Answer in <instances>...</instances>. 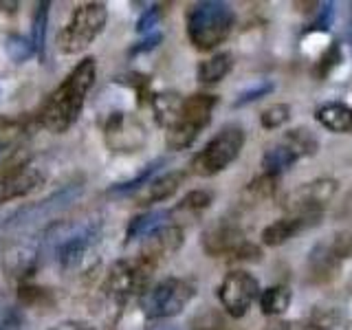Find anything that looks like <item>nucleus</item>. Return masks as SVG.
Masks as SVG:
<instances>
[{
    "instance_id": "obj_24",
    "label": "nucleus",
    "mask_w": 352,
    "mask_h": 330,
    "mask_svg": "<svg viewBox=\"0 0 352 330\" xmlns=\"http://www.w3.org/2000/svg\"><path fill=\"white\" fill-rule=\"evenodd\" d=\"M275 190H278V176L264 172L262 176L253 179L245 187V192H242V201H245V205H249V207L258 205L262 201H267V198H271L275 194Z\"/></svg>"
},
{
    "instance_id": "obj_20",
    "label": "nucleus",
    "mask_w": 352,
    "mask_h": 330,
    "mask_svg": "<svg viewBox=\"0 0 352 330\" xmlns=\"http://www.w3.org/2000/svg\"><path fill=\"white\" fill-rule=\"evenodd\" d=\"M183 102L185 99H181V95L174 91L152 95V110H154V117H157V124L163 126L165 130H170L174 126V121L181 115Z\"/></svg>"
},
{
    "instance_id": "obj_21",
    "label": "nucleus",
    "mask_w": 352,
    "mask_h": 330,
    "mask_svg": "<svg viewBox=\"0 0 352 330\" xmlns=\"http://www.w3.org/2000/svg\"><path fill=\"white\" fill-rule=\"evenodd\" d=\"M168 218H170V212H148V214L135 216L130 220L128 229H126V245H128V242L148 238L152 231H157L159 227L168 225V223H165Z\"/></svg>"
},
{
    "instance_id": "obj_10",
    "label": "nucleus",
    "mask_w": 352,
    "mask_h": 330,
    "mask_svg": "<svg viewBox=\"0 0 352 330\" xmlns=\"http://www.w3.org/2000/svg\"><path fill=\"white\" fill-rule=\"evenodd\" d=\"M335 194H337L335 179H315L311 183L295 187L291 194H286L284 209L289 216L319 218V214H322L324 207L333 201Z\"/></svg>"
},
{
    "instance_id": "obj_13",
    "label": "nucleus",
    "mask_w": 352,
    "mask_h": 330,
    "mask_svg": "<svg viewBox=\"0 0 352 330\" xmlns=\"http://www.w3.org/2000/svg\"><path fill=\"white\" fill-rule=\"evenodd\" d=\"M185 242V231L179 225H163L157 231H152L148 238H143V245L139 256L152 269H159L161 264L172 258L176 251L183 247Z\"/></svg>"
},
{
    "instance_id": "obj_16",
    "label": "nucleus",
    "mask_w": 352,
    "mask_h": 330,
    "mask_svg": "<svg viewBox=\"0 0 352 330\" xmlns=\"http://www.w3.org/2000/svg\"><path fill=\"white\" fill-rule=\"evenodd\" d=\"M185 181V172L181 170H174V172H168L163 176H157V179H152L148 185H143L139 194L135 196L137 205H154V203H163L168 201L170 196H174L179 192L181 183Z\"/></svg>"
},
{
    "instance_id": "obj_30",
    "label": "nucleus",
    "mask_w": 352,
    "mask_h": 330,
    "mask_svg": "<svg viewBox=\"0 0 352 330\" xmlns=\"http://www.w3.org/2000/svg\"><path fill=\"white\" fill-rule=\"evenodd\" d=\"M330 249L335 251V256L344 262L346 258L352 256V229H344L339 234L333 236V242H330Z\"/></svg>"
},
{
    "instance_id": "obj_6",
    "label": "nucleus",
    "mask_w": 352,
    "mask_h": 330,
    "mask_svg": "<svg viewBox=\"0 0 352 330\" xmlns=\"http://www.w3.org/2000/svg\"><path fill=\"white\" fill-rule=\"evenodd\" d=\"M157 269H152L141 258L119 260L113 264V269L108 271L104 291L108 297H113L115 302H128L132 297L141 293H148L150 280Z\"/></svg>"
},
{
    "instance_id": "obj_36",
    "label": "nucleus",
    "mask_w": 352,
    "mask_h": 330,
    "mask_svg": "<svg viewBox=\"0 0 352 330\" xmlns=\"http://www.w3.org/2000/svg\"><path fill=\"white\" fill-rule=\"evenodd\" d=\"M0 330H16L14 324H0Z\"/></svg>"
},
{
    "instance_id": "obj_27",
    "label": "nucleus",
    "mask_w": 352,
    "mask_h": 330,
    "mask_svg": "<svg viewBox=\"0 0 352 330\" xmlns=\"http://www.w3.org/2000/svg\"><path fill=\"white\" fill-rule=\"evenodd\" d=\"M192 330H225V317L220 315L216 308H207V311L194 315V319L190 322Z\"/></svg>"
},
{
    "instance_id": "obj_23",
    "label": "nucleus",
    "mask_w": 352,
    "mask_h": 330,
    "mask_svg": "<svg viewBox=\"0 0 352 330\" xmlns=\"http://www.w3.org/2000/svg\"><path fill=\"white\" fill-rule=\"evenodd\" d=\"M291 289L289 286H271L260 293V308L267 317H278L289 311L291 306Z\"/></svg>"
},
{
    "instance_id": "obj_25",
    "label": "nucleus",
    "mask_w": 352,
    "mask_h": 330,
    "mask_svg": "<svg viewBox=\"0 0 352 330\" xmlns=\"http://www.w3.org/2000/svg\"><path fill=\"white\" fill-rule=\"evenodd\" d=\"M214 194L207 190H194L190 194L183 196V201L176 205V212H190V214H198L205 212V209L212 205Z\"/></svg>"
},
{
    "instance_id": "obj_5",
    "label": "nucleus",
    "mask_w": 352,
    "mask_h": 330,
    "mask_svg": "<svg viewBox=\"0 0 352 330\" xmlns=\"http://www.w3.org/2000/svg\"><path fill=\"white\" fill-rule=\"evenodd\" d=\"M242 146H245V130L240 126H225L192 159V170L198 176H216L240 157Z\"/></svg>"
},
{
    "instance_id": "obj_18",
    "label": "nucleus",
    "mask_w": 352,
    "mask_h": 330,
    "mask_svg": "<svg viewBox=\"0 0 352 330\" xmlns=\"http://www.w3.org/2000/svg\"><path fill=\"white\" fill-rule=\"evenodd\" d=\"M317 223V218L308 216H284L280 220H275L269 227H264L262 231V242L267 247H280L286 240H291L295 234H300L302 229L311 227Z\"/></svg>"
},
{
    "instance_id": "obj_3",
    "label": "nucleus",
    "mask_w": 352,
    "mask_h": 330,
    "mask_svg": "<svg viewBox=\"0 0 352 330\" xmlns=\"http://www.w3.org/2000/svg\"><path fill=\"white\" fill-rule=\"evenodd\" d=\"M106 22H108V9L104 3L77 5L69 22L58 33V51L64 55L84 53L102 36Z\"/></svg>"
},
{
    "instance_id": "obj_11",
    "label": "nucleus",
    "mask_w": 352,
    "mask_h": 330,
    "mask_svg": "<svg viewBox=\"0 0 352 330\" xmlns=\"http://www.w3.org/2000/svg\"><path fill=\"white\" fill-rule=\"evenodd\" d=\"M104 141L108 150L119 154L139 152L148 141L146 126L132 113H113L104 124Z\"/></svg>"
},
{
    "instance_id": "obj_7",
    "label": "nucleus",
    "mask_w": 352,
    "mask_h": 330,
    "mask_svg": "<svg viewBox=\"0 0 352 330\" xmlns=\"http://www.w3.org/2000/svg\"><path fill=\"white\" fill-rule=\"evenodd\" d=\"M196 289L192 282L168 278L150 289L143 297V315L148 319H168L179 315L194 300Z\"/></svg>"
},
{
    "instance_id": "obj_15",
    "label": "nucleus",
    "mask_w": 352,
    "mask_h": 330,
    "mask_svg": "<svg viewBox=\"0 0 352 330\" xmlns=\"http://www.w3.org/2000/svg\"><path fill=\"white\" fill-rule=\"evenodd\" d=\"M93 242H95L93 229H84L80 234L66 238L58 249V262L62 271L71 273V271L82 269L93 253Z\"/></svg>"
},
{
    "instance_id": "obj_19",
    "label": "nucleus",
    "mask_w": 352,
    "mask_h": 330,
    "mask_svg": "<svg viewBox=\"0 0 352 330\" xmlns=\"http://www.w3.org/2000/svg\"><path fill=\"white\" fill-rule=\"evenodd\" d=\"M315 119L330 132H352V106L324 104L315 110Z\"/></svg>"
},
{
    "instance_id": "obj_14",
    "label": "nucleus",
    "mask_w": 352,
    "mask_h": 330,
    "mask_svg": "<svg viewBox=\"0 0 352 330\" xmlns=\"http://www.w3.org/2000/svg\"><path fill=\"white\" fill-rule=\"evenodd\" d=\"M245 231L236 223H218L212 229L205 231L203 236V249L212 258H238L242 247L247 245Z\"/></svg>"
},
{
    "instance_id": "obj_17",
    "label": "nucleus",
    "mask_w": 352,
    "mask_h": 330,
    "mask_svg": "<svg viewBox=\"0 0 352 330\" xmlns=\"http://www.w3.org/2000/svg\"><path fill=\"white\" fill-rule=\"evenodd\" d=\"M308 280L313 284H328L335 280V275L341 269V260L335 256L330 245H317L311 256H308Z\"/></svg>"
},
{
    "instance_id": "obj_34",
    "label": "nucleus",
    "mask_w": 352,
    "mask_h": 330,
    "mask_svg": "<svg viewBox=\"0 0 352 330\" xmlns=\"http://www.w3.org/2000/svg\"><path fill=\"white\" fill-rule=\"evenodd\" d=\"M51 330H97V328L88 322H80V319H66V322L55 324Z\"/></svg>"
},
{
    "instance_id": "obj_29",
    "label": "nucleus",
    "mask_w": 352,
    "mask_h": 330,
    "mask_svg": "<svg viewBox=\"0 0 352 330\" xmlns=\"http://www.w3.org/2000/svg\"><path fill=\"white\" fill-rule=\"evenodd\" d=\"M341 60V49H339V44L333 42L330 47L326 49V53L319 58L317 66H315V77H319V80H324V77H328V73L335 69V66L339 64Z\"/></svg>"
},
{
    "instance_id": "obj_4",
    "label": "nucleus",
    "mask_w": 352,
    "mask_h": 330,
    "mask_svg": "<svg viewBox=\"0 0 352 330\" xmlns=\"http://www.w3.org/2000/svg\"><path fill=\"white\" fill-rule=\"evenodd\" d=\"M218 106V97L209 93H196L190 95L183 102L181 115L174 121V126L168 130L165 141L170 150H185L190 148L201 135V130L212 121V113Z\"/></svg>"
},
{
    "instance_id": "obj_8",
    "label": "nucleus",
    "mask_w": 352,
    "mask_h": 330,
    "mask_svg": "<svg viewBox=\"0 0 352 330\" xmlns=\"http://www.w3.org/2000/svg\"><path fill=\"white\" fill-rule=\"evenodd\" d=\"M317 152V139L311 135V130L295 128L289 130L286 135L275 141L271 148H267L262 157V168L267 174H275L289 170L295 161H300L304 157H313Z\"/></svg>"
},
{
    "instance_id": "obj_37",
    "label": "nucleus",
    "mask_w": 352,
    "mask_h": 330,
    "mask_svg": "<svg viewBox=\"0 0 352 330\" xmlns=\"http://www.w3.org/2000/svg\"><path fill=\"white\" fill-rule=\"evenodd\" d=\"M0 150H3V146H0Z\"/></svg>"
},
{
    "instance_id": "obj_32",
    "label": "nucleus",
    "mask_w": 352,
    "mask_h": 330,
    "mask_svg": "<svg viewBox=\"0 0 352 330\" xmlns=\"http://www.w3.org/2000/svg\"><path fill=\"white\" fill-rule=\"evenodd\" d=\"M333 324H335L333 315L317 311V313L311 315V319H308L306 324H302L300 330H330V328H333Z\"/></svg>"
},
{
    "instance_id": "obj_22",
    "label": "nucleus",
    "mask_w": 352,
    "mask_h": 330,
    "mask_svg": "<svg viewBox=\"0 0 352 330\" xmlns=\"http://www.w3.org/2000/svg\"><path fill=\"white\" fill-rule=\"evenodd\" d=\"M231 66H234V55L218 53L214 58L198 64L196 77H198V82H203V84H216L231 71Z\"/></svg>"
},
{
    "instance_id": "obj_35",
    "label": "nucleus",
    "mask_w": 352,
    "mask_h": 330,
    "mask_svg": "<svg viewBox=\"0 0 352 330\" xmlns=\"http://www.w3.org/2000/svg\"><path fill=\"white\" fill-rule=\"evenodd\" d=\"M267 330H289V324H282V322H278V324L269 326Z\"/></svg>"
},
{
    "instance_id": "obj_12",
    "label": "nucleus",
    "mask_w": 352,
    "mask_h": 330,
    "mask_svg": "<svg viewBox=\"0 0 352 330\" xmlns=\"http://www.w3.org/2000/svg\"><path fill=\"white\" fill-rule=\"evenodd\" d=\"M260 295V284L247 271H231L218 289V300L231 317H242Z\"/></svg>"
},
{
    "instance_id": "obj_1",
    "label": "nucleus",
    "mask_w": 352,
    "mask_h": 330,
    "mask_svg": "<svg viewBox=\"0 0 352 330\" xmlns=\"http://www.w3.org/2000/svg\"><path fill=\"white\" fill-rule=\"evenodd\" d=\"M97 77L95 58H84L64 77L62 84L44 99L40 108V124L53 135H64L80 119L86 97L91 93Z\"/></svg>"
},
{
    "instance_id": "obj_26",
    "label": "nucleus",
    "mask_w": 352,
    "mask_h": 330,
    "mask_svg": "<svg viewBox=\"0 0 352 330\" xmlns=\"http://www.w3.org/2000/svg\"><path fill=\"white\" fill-rule=\"evenodd\" d=\"M289 117H291V106L289 104H273L267 110H262L260 124H262L264 130H275V128L284 126L286 121H289Z\"/></svg>"
},
{
    "instance_id": "obj_31",
    "label": "nucleus",
    "mask_w": 352,
    "mask_h": 330,
    "mask_svg": "<svg viewBox=\"0 0 352 330\" xmlns=\"http://www.w3.org/2000/svg\"><path fill=\"white\" fill-rule=\"evenodd\" d=\"M271 91H273V84L271 82H260V84H256L253 88H249V91L240 93L238 99L234 102V108H242V106H247L251 102H258L260 97H267Z\"/></svg>"
},
{
    "instance_id": "obj_28",
    "label": "nucleus",
    "mask_w": 352,
    "mask_h": 330,
    "mask_svg": "<svg viewBox=\"0 0 352 330\" xmlns=\"http://www.w3.org/2000/svg\"><path fill=\"white\" fill-rule=\"evenodd\" d=\"M47 18H49V3H40L36 14H33V49H38L42 55L44 36H47Z\"/></svg>"
},
{
    "instance_id": "obj_33",
    "label": "nucleus",
    "mask_w": 352,
    "mask_h": 330,
    "mask_svg": "<svg viewBox=\"0 0 352 330\" xmlns=\"http://www.w3.org/2000/svg\"><path fill=\"white\" fill-rule=\"evenodd\" d=\"M161 16H163V7H161V5H154V7L146 9V14H143V16L139 18V22H137V29H139V31H148V29H152V27L161 20Z\"/></svg>"
},
{
    "instance_id": "obj_9",
    "label": "nucleus",
    "mask_w": 352,
    "mask_h": 330,
    "mask_svg": "<svg viewBox=\"0 0 352 330\" xmlns=\"http://www.w3.org/2000/svg\"><path fill=\"white\" fill-rule=\"evenodd\" d=\"M44 183L42 172L29 161V157L14 154L0 163V205L31 194Z\"/></svg>"
},
{
    "instance_id": "obj_2",
    "label": "nucleus",
    "mask_w": 352,
    "mask_h": 330,
    "mask_svg": "<svg viewBox=\"0 0 352 330\" xmlns=\"http://www.w3.org/2000/svg\"><path fill=\"white\" fill-rule=\"evenodd\" d=\"M234 9L220 0H203L187 11V38L198 51H212L223 44L234 29Z\"/></svg>"
}]
</instances>
